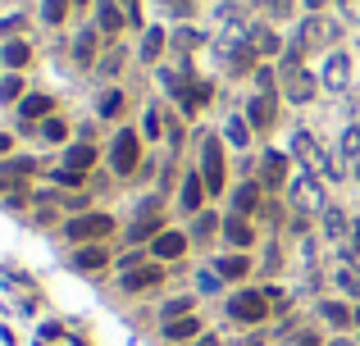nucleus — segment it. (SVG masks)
<instances>
[{"mask_svg":"<svg viewBox=\"0 0 360 346\" xmlns=\"http://www.w3.org/2000/svg\"><path fill=\"white\" fill-rule=\"evenodd\" d=\"M278 86H283V96L287 100H296V105H306L310 96H315V78L301 69V46H292L287 51V60H283V69H278Z\"/></svg>","mask_w":360,"mask_h":346,"instance_id":"1","label":"nucleus"},{"mask_svg":"<svg viewBox=\"0 0 360 346\" xmlns=\"http://www.w3.org/2000/svg\"><path fill=\"white\" fill-rule=\"evenodd\" d=\"M296 155H301V164H306L310 173H315L319 183H328V178H338V169H333V160H328L324 155V146H319L315 137H310V132H296Z\"/></svg>","mask_w":360,"mask_h":346,"instance_id":"2","label":"nucleus"},{"mask_svg":"<svg viewBox=\"0 0 360 346\" xmlns=\"http://www.w3.org/2000/svg\"><path fill=\"white\" fill-rule=\"evenodd\" d=\"M292 206L296 215H324V187H319L315 173H296V183H292Z\"/></svg>","mask_w":360,"mask_h":346,"instance_id":"3","label":"nucleus"},{"mask_svg":"<svg viewBox=\"0 0 360 346\" xmlns=\"http://www.w3.org/2000/svg\"><path fill=\"white\" fill-rule=\"evenodd\" d=\"M201 178H206V192H224V151H219V137H201Z\"/></svg>","mask_w":360,"mask_h":346,"instance_id":"4","label":"nucleus"},{"mask_svg":"<svg viewBox=\"0 0 360 346\" xmlns=\"http://www.w3.org/2000/svg\"><path fill=\"white\" fill-rule=\"evenodd\" d=\"M228 314H233V319H242V324H260L264 314H269V301H264L260 292H237L228 301Z\"/></svg>","mask_w":360,"mask_h":346,"instance_id":"5","label":"nucleus"},{"mask_svg":"<svg viewBox=\"0 0 360 346\" xmlns=\"http://www.w3.org/2000/svg\"><path fill=\"white\" fill-rule=\"evenodd\" d=\"M105 233H114V219L109 215H78V219H69V237L73 242H91V237H105Z\"/></svg>","mask_w":360,"mask_h":346,"instance_id":"6","label":"nucleus"},{"mask_svg":"<svg viewBox=\"0 0 360 346\" xmlns=\"http://www.w3.org/2000/svg\"><path fill=\"white\" fill-rule=\"evenodd\" d=\"M333 37H338V28H333L328 19H319V14H310V19L301 23V37H296V46H301V51H310V46H328Z\"/></svg>","mask_w":360,"mask_h":346,"instance_id":"7","label":"nucleus"},{"mask_svg":"<svg viewBox=\"0 0 360 346\" xmlns=\"http://www.w3.org/2000/svg\"><path fill=\"white\" fill-rule=\"evenodd\" d=\"M109 160H114V173H132V169H137V132H119Z\"/></svg>","mask_w":360,"mask_h":346,"instance_id":"8","label":"nucleus"},{"mask_svg":"<svg viewBox=\"0 0 360 346\" xmlns=\"http://www.w3.org/2000/svg\"><path fill=\"white\" fill-rule=\"evenodd\" d=\"M160 282H164L160 264H142V269L123 273V292H146V287H160Z\"/></svg>","mask_w":360,"mask_h":346,"instance_id":"9","label":"nucleus"},{"mask_svg":"<svg viewBox=\"0 0 360 346\" xmlns=\"http://www.w3.org/2000/svg\"><path fill=\"white\" fill-rule=\"evenodd\" d=\"M351 82V60H347V55H328V64H324V86H328V91H342V86H347Z\"/></svg>","mask_w":360,"mask_h":346,"instance_id":"10","label":"nucleus"},{"mask_svg":"<svg viewBox=\"0 0 360 346\" xmlns=\"http://www.w3.org/2000/svg\"><path fill=\"white\" fill-rule=\"evenodd\" d=\"M164 337H169V342H192V337H201L197 314H187V319H169V324H164Z\"/></svg>","mask_w":360,"mask_h":346,"instance_id":"11","label":"nucleus"},{"mask_svg":"<svg viewBox=\"0 0 360 346\" xmlns=\"http://www.w3.org/2000/svg\"><path fill=\"white\" fill-rule=\"evenodd\" d=\"M151 251H155V255H160V260H178V255H183V251H187V237H183V233H160Z\"/></svg>","mask_w":360,"mask_h":346,"instance_id":"12","label":"nucleus"},{"mask_svg":"<svg viewBox=\"0 0 360 346\" xmlns=\"http://www.w3.org/2000/svg\"><path fill=\"white\" fill-rule=\"evenodd\" d=\"M224 237H228L233 246H251L255 233H251V224H246L242 215H233V219H224Z\"/></svg>","mask_w":360,"mask_h":346,"instance_id":"13","label":"nucleus"},{"mask_svg":"<svg viewBox=\"0 0 360 346\" xmlns=\"http://www.w3.org/2000/svg\"><path fill=\"white\" fill-rule=\"evenodd\" d=\"M246 119H251L255 128H269V123H273V100L269 96H255L251 105H246Z\"/></svg>","mask_w":360,"mask_h":346,"instance_id":"14","label":"nucleus"},{"mask_svg":"<svg viewBox=\"0 0 360 346\" xmlns=\"http://www.w3.org/2000/svg\"><path fill=\"white\" fill-rule=\"evenodd\" d=\"M338 287H342L347 296H360V264L342 260V264H338Z\"/></svg>","mask_w":360,"mask_h":346,"instance_id":"15","label":"nucleus"},{"mask_svg":"<svg viewBox=\"0 0 360 346\" xmlns=\"http://www.w3.org/2000/svg\"><path fill=\"white\" fill-rule=\"evenodd\" d=\"M246 46H251L255 55H273V51H278V37H273L269 28H251V37H246Z\"/></svg>","mask_w":360,"mask_h":346,"instance_id":"16","label":"nucleus"},{"mask_svg":"<svg viewBox=\"0 0 360 346\" xmlns=\"http://www.w3.org/2000/svg\"><path fill=\"white\" fill-rule=\"evenodd\" d=\"M283 178H287V164H283V155H264V178H260V183L264 187H278V183H283Z\"/></svg>","mask_w":360,"mask_h":346,"instance_id":"17","label":"nucleus"},{"mask_svg":"<svg viewBox=\"0 0 360 346\" xmlns=\"http://www.w3.org/2000/svg\"><path fill=\"white\" fill-rule=\"evenodd\" d=\"M119 28H123V14L114 10V0H100V33L119 37Z\"/></svg>","mask_w":360,"mask_h":346,"instance_id":"18","label":"nucleus"},{"mask_svg":"<svg viewBox=\"0 0 360 346\" xmlns=\"http://www.w3.org/2000/svg\"><path fill=\"white\" fill-rule=\"evenodd\" d=\"M201 196H206V178L187 173V183H183V206H187V210H197V206H201Z\"/></svg>","mask_w":360,"mask_h":346,"instance_id":"19","label":"nucleus"},{"mask_svg":"<svg viewBox=\"0 0 360 346\" xmlns=\"http://www.w3.org/2000/svg\"><path fill=\"white\" fill-rule=\"evenodd\" d=\"M105 251H100V246H87V251H78V255H73V269H105Z\"/></svg>","mask_w":360,"mask_h":346,"instance_id":"20","label":"nucleus"},{"mask_svg":"<svg viewBox=\"0 0 360 346\" xmlns=\"http://www.w3.org/2000/svg\"><path fill=\"white\" fill-rule=\"evenodd\" d=\"M324 319L333 328H351V324H356V314H351L347 305H338V301H324Z\"/></svg>","mask_w":360,"mask_h":346,"instance_id":"21","label":"nucleus"},{"mask_svg":"<svg viewBox=\"0 0 360 346\" xmlns=\"http://www.w3.org/2000/svg\"><path fill=\"white\" fill-rule=\"evenodd\" d=\"M23 119H46L51 114V96H23Z\"/></svg>","mask_w":360,"mask_h":346,"instance_id":"22","label":"nucleus"},{"mask_svg":"<svg viewBox=\"0 0 360 346\" xmlns=\"http://www.w3.org/2000/svg\"><path fill=\"white\" fill-rule=\"evenodd\" d=\"M255 206H260V187L255 183L237 187V215H255Z\"/></svg>","mask_w":360,"mask_h":346,"instance_id":"23","label":"nucleus"},{"mask_svg":"<svg viewBox=\"0 0 360 346\" xmlns=\"http://www.w3.org/2000/svg\"><path fill=\"white\" fill-rule=\"evenodd\" d=\"M342 160H347V164H360V128H347V132H342Z\"/></svg>","mask_w":360,"mask_h":346,"instance_id":"24","label":"nucleus"},{"mask_svg":"<svg viewBox=\"0 0 360 346\" xmlns=\"http://www.w3.org/2000/svg\"><path fill=\"white\" fill-rule=\"evenodd\" d=\"M324 228H328V237H347L351 233V224H347L342 210H324Z\"/></svg>","mask_w":360,"mask_h":346,"instance_id":"25","label":"nucleus"},{"mask_svg":"<svg viewBox=\"0 0 360 346\" xmlns=\"http://www.w3.org/2000/svg\"><path fill=\"white\" fill-rule=\"evenodd\" d=\"M91 160H96V151H91V146H69V169H82V173H87Z\"/></svg>","mask_w":360,"mask_h":346,"instance_id":"26","label":"nucleus"},{"mask_svg":"<svg viewBox=\"0 0 360 346\" xmlns=\"http://www.w3.org/2000/svg\"><path fill=\"white\" fill-rule=\"evenodd\" d=\"M246 269H251V264H246V255H228V260H219V273H224V278H242Z\"/></svg>","mask_w":360,"mask_h":346,"instance_id":"27","label":"nucleus"},{"mask_svg":"<svg viewBox=\"0 0 360 346\" xmlns=\"http://www.w3.org/2000/svg\"><path fill=\"white\" fill-rule=\"evenodd\" d=\"M187 314H192V296H174V301L164 305V324L169 319H187Z\"/></svg>","mask_w":360,"mask_h":346,"instance_id":"28","label":"nucleus"},{"mask_svg":"<svg viewBox=\"0 0 360 346\" xmlns=\"http://www.w3.org/2000/svg\"><path fill=\"white\" fill-rule=\"evenodd\" d=\"M160 51H164V33H160V28H151V33H146V42H142V60H155Z\"/></svg>","mask_w":360,"mask_h":346,"instance_id":"29","label":"nucleus"},{"mask_svg":"<svg viewBox=\"0 0 360 346\" xmlns=\"http://www.w3.org/2000/svg\"><path fill=\"white\" fill-rule=\"evenodd\" d=\"M5 64H10V69H23V64H28V46H23V42H10V46H5Z\"/></svg>","mask_w":360,"mask_h":346,"instance_id":"30","label":"nucleus"},{"mask_svg":"<svg viewBox=\"0 0 360 346\" xmlns=\"http://www.w3.org/2000/svg\"><path fill=\"white\" fill-rule=\"evenodd\" d=\"M100 114H105V119L123 114V96H119V91H105V96H100Z\"/></svg>","mask_w":360,"mask_h":346,"instance_id":"31","label":"nucleus"},{"mask_svg":"<svg viewBox=\"0 0 360 346\" xmlns=\"http://www.w3.org/2000/svg\"><path fill=\"white\" fill-rule=\"evenodd\" d=\"M42 14H46V23H64L69 0H46V5H42Z\"/></svg>","mask_w":360,"mask_h":346,"instance_id":"32","label":"nucleus"},{"mask_svg":"<svg viewBox=\"0 0 360 346\" xmlns=\"http://www.w3.org/2000/svg\"><path fill=\"white\" fill-rule=\"evenodd\" d=\"M91 55H96V33H82V37H78V60L91 64Z\"/></svg>","mask_w":360,"mask_h":346,"instance_id":"33","label":"nucleus"},{"mask_svg":"<svg viewBox=\"0 0 360 346\" xmlns=\"http://www.w3.org/2000/svg\"><path fill=\"white\" fill-rule=\"evenodd\" d=\"M82 178H87V173H82V169H69V164H64L60 173H55V183H64V187H78Z\"/></svg>","mask_w":360,"mask_h":346,"instance_id":"34","label":"nucleus"},{"mask_svg":"<svg viewBox=\"0 0 360 346\" xmlns=\"http://www.w3.org/2000/svg\"><path fill=\"white\" fill-rule=\"evenodd\" d=\"M228 141L233 146H246V123L242 119H228Z\"/></svg>","mask_w":360,"mask_h":346,"instance_id":"35","label":"nucleus"},{"mask_svg":"<svg viewBox=\"0 0 360 346\" xmlns=\"http://www.w3.org/2000/svg\"><path fill=\"white\" fill-rule=\"evenodd\" d=\"M119 64H123V51H109L105 60H100V73H105V78H109V73H119Z\"/></svg>","mask_w":360,"mask_h":346,"instance_id":"36","label":"nucleus"},{"mask_svg":"<svg viewBox=\"0 0 360 346\" xmlns=\"http://www.w3.org/2000/svg\"><path fill=\"white\" fill-rule=\"evenodd\" d=\"M19 91H23V82H19V78H5V82H0V100H14V96H19Z\"/></svg>","mask_w":360,"mask_h":346,"instance_id":"37","label":"nucleus"},{"mask_svg":"<svg viewBox=\"0 0 360 346\" xmlns=\"http://www.w3.org/2000/svg\"><path fill=\"white\" fill-rule=\"evenodd\" d=\"M264 10H269L273 19H287V14H292V0H264Z\"/></svg>","mask_w":360,"mask_h":346,"instance_id":"38","label":"nucleus"},{"mask_svg":"<svg viewBox=\"0 0 360 346\" xmlns=\"http://www.w3.org/2000/svg\"><path fill=\"white\" fill-rule=\"evenodd\" d=\"M46 141H64V123H60V119H46Z\"/></svg>","mask_w":360,"mask_h":346,"instance_id":"39","label":"nucleus"},{"mask_svg":"<svg viewBox=\"0 0 360 346\" xmlns=\"http://www.w3.org/2000/svg\"><path fill=\"white\" fill-rule=\"evenodd\" d=\"M215 224H219L215 215H201V219H197V237H210V233H215Z\"/></svg>","mask_w":360,"mask_h":346,"instance_id":"40","label":"nucleus"},{"mask_svg":"<svg viewBox=\"0 0 360 346\" xmlns=\"http://www.w3.org/2000/svg\"><path fill=\"white\" fill-rule=\"evenodd\" d=\"M197 42H201V37H197V33H192V28H187V33H183V37H178V42H174V46H178V51H192V46H197Z\"/></svg>","mask_w":360,"mask_h":346,"instance_id":"41","label":"nucleus"},{"mask_svg":"<svg viewBox=\"0 0 360 346\" xmlns=\"http://www.w3.org/2000/svg\"><path fill=\"white\" fill-rule=\"evenodd\" d=\"M296 346H319V337L315 333H301V337H296Z\"/></svg>","mask_w":360,"mask_h":346,"instance_id":"42","label":"nucleus"},{"mask_svg":"<svg viewBox=\"0 0 360 346\" xmlns=\"http://www.w3.org/2000/svg\"><path fill=\"white\" fill-rule=\"evenodd\" d=\"M10 141H14V137H10V132H0V155L10 151Z\"/></svg>","mask_w":360,"mask_h":346,"instance_id":"43","label":"nucleus"},{"mask_svg":"<svg viewBox=\"0 0 360 346\" xmlns=\"http://www.w3.org/2000/svg\"><path fill=\"white\" fill-rule=\"evenodd\" d=\"M197 346H219V337H197Z\"/></svg>","mask_w":360,"mask_h":346,"instance_id":"44","label":"nucleus"},{"mask_svg":"<svg viewBox=\"0 0 360 346\" xmlns=\"http://www.w3.org/2000/svg\"><path fill=\"white\" fill-rule=\"evenodd\" d=\"M351 237H356V242H351V246H356V251H360V224H356V228H351Z\"/></svg>","mask_w":360,"mask_h":346,"instance_id":"45","label":"nucleus"},{"mask_svg":"<svg viewBox=\"0 0 360 346\" xmlns=\"http://www.w3.org/2000/svg\"><path fill=\"white\" fill-rule=\"evenodd\" d=\"M306 5H310V10H324V5H328V0H306Z\"/></svg>","mask_w":360,"mask_h":346,"instance_id":"46","label":"nucleus"},{"mask_svg":"<svg viewBox=\"0 0 360 346\" xmlns=\"http://www.w3.org/2000/svg\"><path fill=\"white\" fill-rule=\"evenodd\" d=\"M123 5H128V10H137V0H123Z\"/></svg>","mask_w":360,"mask_h":346,"instance_id":"47","label":"nucleus"},{"mask_svg":"<svg viewBox=\"0 0 360 346\" xmlns=\"http://www.w3.org/2000/svg\"><path fill=\"white\" fill-rule=\"evenodd\" d=\"M78 5H87V0H78Z\"/></svg>","mask_w":360,"mask_h":346,"instance_id":"48","label":"nucleus"},{"mask_svg":"<svg viewBox=\"0 0 360 346\" xmlns=\"http://www.w3.org/2000/svg\"><path fill=\"white\" fill-rule=\"evenodd\" d=\"M356 324H360V314H356Z\"/></svg>","mask_w":360,"mask_h":346,"instance_id":"49","label":"nucleus"}]
</instances>
